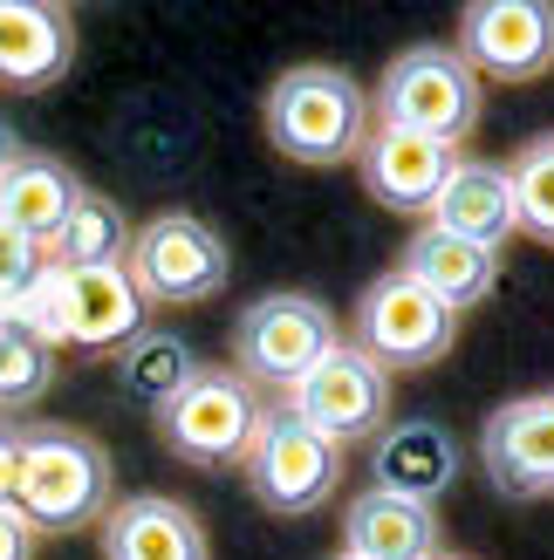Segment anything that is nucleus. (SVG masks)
I'll return each mask as SVG.
<instances>
[{"label": "nucleus", "instance_id": "nucleus-20", "mask_svg": "<svg viewBox=\"0 0 554 560\" xmlns=\"http://www.w3.org/2000/svg\"><path fill=\"white\" fill-rule=\"evenodd\" d=\"M76 206H82V178L48 151H27L14 172L0 178V219H8L14 233H27L42 254H48V240L69 226Z\"/></svg>", "mask_w": 554, "mask_h": 560}, {"label": "nucleus", "instance_id": "nucleus-19", "mask_svg": "<svg viewBox=\"0 0 554 560\" xmlns=\"http://www.w3.org/2000/svg\"><path fill=\"white\" fill-rule=\"evenodd\" d=\"M431 226H446L459 240H473V246H500L520 233V212H513V178H507V164H480V158H459V172L446 185V199H438L431 212Z\"/></svg>", "mask_w": 554, "mask_h": 560}, {"label": "nucleus", "instance_id": "nucleus-4", "mask_svg": "<svg viewBox=\"0 0 554 560\" xmlns=\"http://www.w3.org/2000/svg\"><path fill=\"white\" fill-rule=\"evenodd\" d=\"M261 424H267V404L254 397V383L240 370L199 362V376L158 410V444L192 471H227V465H246Z\"/></svg>", "mask_w": 554, "mask_h": 560}, {"label": "nucleus", "instance_id": "nucleus-11", "mask_svg": "<svg viewBox=\"0 0 554 560\" xmlns=\"http://www.w3.org/2000/svg\"><path fill=\"white\" fill-rule=\"evenodd\" d=\"M48 294H55L62 342L76 349H130L151 315L130 267H48Z\"/></svg>", "mask_w": 554, "mask_h": 560}, {"label": "nucleus", "instance_id": "nucleus-10", "mask_svg": "<svg viewBox=\"0 0 554 560\" xmlns=\"http://www.w3.org/2000/svg\"><path fill=\"white\" fill-rule=\"evenodd\" d=\"M480 82H541L554 69V8L547 0H473L459 42Z\"/></svg>", "mask_w": 554, "mask_h": 560}, {"label": "nucleus", "instance_id": "nucleus-5", "mask_svg": "<svg viewBox=\"0 0 554 560\" xmlns=\"http://www.w3.org/2000/svg\"><path fill=\"white\" fill-rule=\"evenodd\" d=\"M328 349H343V335H336V307H322L315 294H261L233 322V370L254 389L288 397Z\"/></svg>", "mask_w": 554, "mask_h": 560}, {"label": "nucleus", "instance_id": "nucleus-14", "mask_svg": "<svg viewBox=\"0 0 554 560\" xmlns=\"http://www.w3.org/2000/svg\"><path fill=\"white\" fill-rule=\"evenodd\" d=\"M76 62V21L42 0H0V90L42 96Z\"/></svg>", "mask_w": 554, "mask_h": 560}, {"label": "nucleus", "instance_id": "nucleus-24", "mask_svg": "<svg viewBox=\"0 0 554 560\" xmlns=\"http://www.w3.org/2000/svg\"><path fill=\"white\" fill-rule=\"evenodd\" d=\"M513 178V212H520V233L554 246V137H534L528 151L507 164Z\"/></svg>", "mask_w": 554, "mask_h": 560}, {"label": "nucleus", "instance_id": "nucleus-29", "mask_svg": "<svg viewBox=\"0 0 554 560\" xmlns=\"http://www.w3.org/2000/svg\"><path fill=\"white\" fill-rule=\"evenodd\" d=\"M431 560H465V553H431Z\"/></svg>", "mask_w": 554, "mask_h": 560}, {"label": "nucleus", "instance_id": "nucleus-1", "mask_svg": "<svg viewBox=\"0 0 554 560\" xmlns=\"http://www.w3.org/2000/svg\"><path fill=\"white\" fill-rule=\"evenodd\" d=\"M14 506L35 520V534H82V526H103L109 506H117V471H109L103 438L76 431V424H42V417H27Z\"/></svg>", "mask_w": 554, "mask_h": 560}, {"label": "nucleus", "instance_id": "nucleus-23", "mask_svg": "<svg viewBox=\"0 0 554 560\" xmlns=\"http://www.w3.org/2000/svg\"><path fill=\"white\" fill-rule=\"evenodd\" d=\"M55 383V349L27 322L0 328V417H21L27 404H42V389Z\"/></svg>", "mask_w": 554, "mask_h": 560}, {"label": "nucleus", "instance_id": "nucleus-2", "mask_svg": "<svg viewBox=\"0 0 554 560\" xmlns=\"http://www.w3.org/2000/svg\"><path fill=\"white\" fill-rule=\"evenodd\" d=\"M267 144L295 164H343L363 151L370 137V96L356 90V75L336 62H301L281 69L267 90Z\"/></svg>", "mask_w": 554, "mask_h": 560}, {"label": "nucleus", "instance_id": "nucleus-12", "mask_svg": "<svg viewBox=\"0 0 554 560\" xmlns=\"http://www.w3.org/2000/svg\"><path fill=\"white\" fill-rule=\"evenodd\" d=\"M356 172H363V191L383 212H438V199H446V185L459 172V151L431 144L418 130H397V124H370L363 151H356Z\"/></svg>", "mask_w": 554, "mask_h": 560}, {"label": "nucleus", "instance_id": "nucleus-15", "mask_svg": "<svg viewBox=\"0 0 554 560\" xmlns=\"http://www.w3.org/2000/svg\"><path fill=\"white\" fill-rule=\"evenodd\" d=\"M103 560H212V540L192 506L164 492H130L103 520Z\"/></svg>", "mask_w": 554, "mask_h": 560}, {"label": "nucleus", "instance_id": "nucleus-16", "mask_svg": "<svg viewBox=\"0 0 554 560\" xmlns=\"http://www.w3.org/2000/svg\"><path fill=\"white\" fill-rule=\"evenodd\" d=\"M343 553H356V560H431V553H446V534H438L431 506L370 486L343 506Z\"/></svg>", "mask_w": 554, "mask_h": 560}, {"label": "nucleus", "instance_id": "nucleus-18", "mask_svg": "<svg viewBox=\"0 0 554 560\" xmlns=\"http://www.w3.org/2000/svg\"><path fill=\"white\" fill-rule=\"evenodd\" d=\"M397 267L418 280V288H431L446 307H480L493 294V280H500V254H493V246H473L446 226H418Z\"/></svg>", "mask_w": 554, "mask_h": 560}, {"label": "nucleus", "instance_id": "nucleus-26", "mask_svg": "<svg viewBox=\"0 0 554 560\" xmlns=\"http://www.w3.org/2000/svg\"><path fill=\"white\" fill-rule=\"evenodd\" d=\"M21 438H27V417H0V506H14L21 492Z\"/></svg>", "mask_w": 554, "mask_h": 560}, {"label": "nucleus", "instance_id": "nucleus-22", "mask_svg": "<svg viewBox=\"0 0 554 560\" xmlns=\"http://www.w3.org/2000/svg\"><path fill=\"white\" fill-rule=\"evenodd\" d=\"M192 376H199V362H192V349L178 335H137L130 349H117V389L151 410H164Z\"/></svg>", "mask_w": 554, "mask_h": 560}, {"label": "nucleus", "instance_id": "nucleus-30", "mask_svg": "<svg viewBox=\"0 0 554 560\" xmlns=\"http://www.w3.org/2000/svg\"><path fill=\"white\" fill-rule=\"evenodd\" d=\"M336 560H356V553H336Z\"/></svg>", "mask_w": 554, "mask_h": 560}, {"label": "nucleus", "instance_id": "nucleus-21", "mask_svg": "<svg viewBox=\"0 0 554 560\" xmlns=\"http://www.w3.org/2000/svg\"><path fill=\"white\" fill-rule=\"evenodd\" d=\"M130 219L117 212V199L82 191V206L69 212V226L48 240V267H124L130 260Z\"/></svg>", "mask_w": 554, "mask_h": 560}, {"label": "nucleus", "instance_id": "nucleus-9", "mask_svg": "<svg viewBox=\"0 0 554 560\" xmlns=\"http://www.w3.org/2000/svg\"><path fill=\"white\" fill-rule=\"evenodd\" d=\"M288 417H301L309 431H322L328 444H356V438H377L391 424V370L370 362L356 342L328 349L309 376H301L288 397H281Z\"/></svg>", "mask_w": 554, "mask_h": 560}, {"label": "nucleus", "instance_id": "nucleus-27", "mask_svg": "<svg viewBox=\"0 0 554 560\" xmlns=\"http://www.w3.org/2000/svg\"><path fill=\"white\" fill-rule=\"evenodd\" d=\"M35 520H27L21 506H0V560H35Z\"/></svg>", "mask_w": 554, "mask_h": 560}, {"label": "nucleus", "instance_id": "nucleus-17", "mask_svg": "<svg viewBox=\"0 0 554 560\" xmlns=\"http://www.w3.org/2000/svg\"><path fill=\"white\" fill-rule=\"evenodd\" d=\"M459 479V444L446 424H425V417H411V424H391L377 431V452H370V486L397 492V499H418L431 506L438 492H452Z\"/></svg>", "mask_w": 554, "mask_h": 560}, {"label": "nucleus", "instance_id": "nucleus-28", "mask_svg": "<svg viewBox=\"0 0 554 560\" xmlns=\"http://www.w3.org/2000/svg\"><path fill=\"white\" fill-rule=\"evenodd\" d=\"M21 158H27V144H21V137H14V124L0 117V178H8V172H14Z\"/></svg>", "mask_w": 554, "mask_h": 560}, {"label": "nucleus", "instance_id": "nucleus-7", "mask_svg": "<svg viewBox=\"0 0 554 560\" xmlns=\"http://www.w3.org/2000/svg\"><path fill=\"white\" fill-rule=\"evenodd\" d=\"M124 267H130L137 294H145L151 307H199V301H212L219 288H227L233 254H227V240H219L199 212H158V219L137 226Z\"/></svg>", "mask_w": 554, "mask_h": 560}, {"label": "nucleus", "instance_id": "nucleus-6", "mask_svg": "<svg viewBox=\"0 0 554 560\" xmlns=\"http://www.w3.org/2000/svg\"><path fill=\"white\" fill-rule=\"evenodd\" d=\"M459 342V307H446L431 288H418L404 267L377 273L356 301V349L383 370H431Z\"/></svg>", "mask_w": 554, "mask_h": 560}, {"label": "nucleus", "instance_id": "nucleus-3", "mask_svg": "<svg viewBox=\"0 0 554 560\" xmlns=\"http://www.w3.org/2000/svg\"><path fill=\"white\" fill-rule=\"evenodd\" d=\"M480 109H486V82L446 42L397 48L391 69H383V82H377V124L418 130V137H431V144H452V151L480 130Z\"/></svg>", "mask_w": 554, "mask_h": 560}, {"label": "nucleus", "instance_id": "nucleus-8", "mask_svg": "<svg viewBox=\"0 0 554 560\" xmlns=\"http://www.w3.org/2000/svg\"><path fill=\"white\" fill-rule=\"evenodd\" d=\"M240 479L267 513H281V520L322 513L328 499H336V486H343V444H328L322 431H309L301 417H288L274 404L261 438H254V452L240 465Z\"/></svg>", "mask_w": 554, "mask_h": 560}, {"label": "nucleus", "instance_id": "nucleus-25", "mask_svg": "<svg viewBox=\"0 0 554 560\" xmlns=\"http://www.w3.org/2000/svg\"><path fill=\"white\" fill-rule=\"evenodd\" d=\"M42 267H48V254L27 233H14L8 219H0V294H27L42 280Z\"/></svg>", "mask_w": 554, "mask_h": 560}, {"label": "nucleus", "instance_id": "nucleus-13", "mask_svg": "<svg viewBox=\"0 0 554 560\" xmlns=\"http://www.w3.org/2000/svg\"><path fill=\"white\" fill-rule=\"evenodd\" d=\"M480 458L500 499H554V389L493 410L480 431Z\"/></svg>", "mask_w": 554, "mask_h": 560}]
</instances>
